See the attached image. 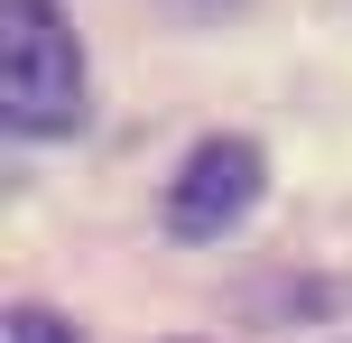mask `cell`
I'll return each mask as SVG.
<instances>
[{
  "instance_id": "3",
  "label": "cell",
  "mask_w": 352,
  "mask_h": 343,
  "mask_svg": "<svg viewBox=\"0 0 352 343\" xmlns=\"http://www.w3.org/2000/svg\"><path fill=\"white\" fill-rule=\"evenodd\" d=\"M10 343H84L56 307H10Z\"/></svg>"
},
{
  "instance_id": "1",
  "label": "cell",
  "mask_w": 352,
  "mask_h": 343,
  "mask_svg": "<svg viewBox=\"0 0 352 343\" xmlns=\"http://www.w3.org/2000/svg\"><path fill=\"white\" fill-rule=\"evenodd\" d=\"M0 121L19 140H56L84 121V47L56 0H0Z\"/></svg>"
},
{
  "instance_id": "2",
  "label": "cell",
  "mask_w": 352,
  "mask_h": 343,
  "mask_svg": "<svg viewBox=\"0 0 352 343\" xmlns=\"http://www.w3.org/2000/svg\"><path fill=\"white\" fill-rule=\"evenodd\" d=\"M260 186H269V158H260L250 140H204V148L167 177V232H186V241H223L232 223L260 204Z\"/></svg>"
}]
</instances>
